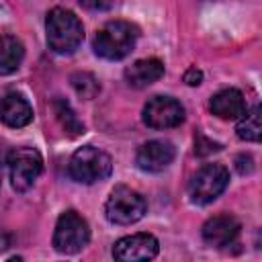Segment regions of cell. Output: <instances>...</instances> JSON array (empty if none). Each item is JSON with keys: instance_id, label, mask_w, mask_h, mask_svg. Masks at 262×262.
I'll use <instances>...</instances> for the list:
<instances>
[{"instance_id": "1", "label": "cell", "mask_w": 262, "mask_h": 262, "mask_svg": "<svg viewBox=\"0 0 262 262\" xmlns=\"http://www.w3.org/2000/svg\"><path fill=\"white\" fill-rule=\"evenodd\" d=\"M47 45L53 53H74L84 41V27L80 18L66 8H53L45 20Z\"/></svg>"}, {"instance_id": "2", "label": "cell", "mask_w": 262, "mask_h": 262, "mask_svg": "<svg viewBox=\"0 0 262 262\" xmlns=\"http://www.w3.org/2000/svg\"><path fill=\"white\" fill-rule=\"evenodd\" d=\"M139 37V29L127 20H111L106 23L94 37V51L96 55L117 61L127 57Z\"/></svg>"}, {"instance_id": "3", "label": "cell", "mask_w": 262, "mask_h": 262, "mask_svg": "<svg viewBox=\"0 0 262 262\" xmlns=\"http://www.w3.org/2000/svg\"><path fill=\"white\" fill-rule=\"evenodd\" d=\"M70 176L76 182L82 184H94L111 176L113 172V160L106 151L94 147V145H84L74 151L70 166H68Z\"/></svg>"}, {"instance_id": "4", "label": "cell", "mask_w": 262, "mask_h": 262, "mask_svg": "<svg viewBox=\"0 0 262 262\" xmlns=\"http://www.w3.org/2000/svg\"><path fill=\"white\" fill-rule=\"evenodd\" d=\"M145 211H147L145 199L129 186H115L104 205L106 219L115 225H131L139 221L145 215Z\"/></svg>"}, {"instance_id": "5", "label": "cell", "mask_w": 262, "mask_h": 262, "mask_svg": "<svg viewBox=\"0 0 262 262\" xmlns=\"http://www.w3.org/2000/svg\"><path fill=\"white\" fill-rule=\"evenodd\" d=\"M229 184V172L223 164H207L203 166L188 182L190 201L196 205L213 203Z\"/></svg>"}, {"instance_id": "6", "label": "cell", "mask_w": 262, "mask_h": 262, "mask_svg": "<svg viewBox=\"0 0 262 262\" xmlns=\"http://www.w3.org/2000/svg\"><path fill=\"white\" fill-rule=\"evenodd\" d=\"M90 239V229L86 219L76 211H66L59 215L53 231V248L59 254H78Z\"/></svg>"}, {"instance_id": "7", "label": "cell", "mask_w": 262, "mask_h": 262, "mask_svg": "<svg viewBox=\"0 0 262 262\" xmlns=\"http://www.w3.org/2000/svg\"><path fill=\"white\" fill-rule=\"evenodd\" d=\"M10 170V182L16 192H25L33 186L43 170V158L33 147H16L6 158Z\"/></svg>"}, {"instance_id": "8", "label": "cell", "mask_w": 262, "mask_h": 262, "mask_svg": "<svg viewBox=\"0 0 262 262\" xmlns=\"http://www.w3.org/2000/svg\"><path fill=\"white\" fill-rule=\"evenodd\" d=\"M184 121V106L170 96H154L143 106V123L151 129H170Z\"/></svg>"}, {"instance_id": "9", "label": "cell", "mask_w": 262, "mask_h": 262, "mask_svg": "<svg viewBox=\"0 0 262 262\" xmlns=\"http://www.w3.org/2000/svg\"><path fill=\"white\" fill-rule=\"evenodd\" d=\"M160 244L151 233H133L127 237H121L115 248L113 256L121 262H139V260H151L158 256Z\"/></svg>"}, {"instance_id": "10", "label": "cell", "mask_w": 262, "mask_h": 262, "mask_svg": "<svg viewBox=\"0 0 262 262\" xmlns=\"http://www.w3.org/2000/svg\"><path fill=\"white\" fill-rule=\"evenodd\" d=\"M172 160H174V147L170 141H164V139L145 141L137 149V156H135L137 166L145 172H160L168 168Z\"/></svg>"}, {"instance_id": "11", "label": "cell", "mask_w": 262, "mask_h": 262, "mask_svg": "<svg viewBox=\"0 0 262 262\" xmlns=\"http://www.w3.org/2000/svg\"><path fill=\"white\" fill-rule=\"evenodd\" d=\"M239 229H242V225L233 215H215L205 221L203 239H205V244H209L213 248H223V246H229L237 237Z\"/></svg>"}, {"instance_id": "12", "label": "cell", "mask_w": 262, "mask_h": 262, "mask_svg": "<svg viewBox=\"0 0 262 262\" xmlns=\"http://www.w3.org/2000/svg\"><path fill=\"white\" fill-rule=\"evenodd\" d=\"M0 121L8 127H25L33 121V106L18 92H8L0 98Z\"/></svg>"}, {"instance_id": "13", "label": "cell", "mask_w": 262, "mask_h": 262, "mask_svg": "<svg viewBox=\"0 0 262 262\" xmlns=\"http://www.w3.org/2000/svg\"><path fill=\"white\" fill-rule=\"evenodd\" d=\"M209 108L219 119L235 121L248 111V104H246V98L239 90L225 88V90H219L217 94H213V98L209 102Z\"/></svg>"}, {"instance_id": "14", "label": "cell", "mask_w": 262, "mask_h": 262, "mask_svg": "<svg viewBox=\"0 0 262 262\" xmlns=\"http://www.w3.org/2000/svg\"><path fill=\"white\" fill-rule=\"evenodd\" d=\"M164 76V63L156 57L137 59L125 70V78L133 88H145Z\"/></svg>"}, {"instance_id": "15", "label": "cell", "mask_w": 262, "mask_h": 262, "mask_svg": "<svg viewBox=\"0 0 262 262\" xmlns=\"http://www.w3.org/2000/svg\"><path fill=\"white\" fill-rule=\"evenodd\" d=\"M25 57V47L14 35H0V76H8L18 70Z\"/></svg>"}, {"instance_id": "16", "label": "cell", "mask_w": 262, "mask_h": 262, "mask_svg": "<svg viewBox=\"0 0 262 262\" xmlns=\"http://www.w3.org/2000/svg\"><path fill=\"white\" fill-rule=\"evenodd\" d=\"M53 113L61 125V129L70 135V137H78L84 133V125L80 123V119L76 117V113L72 111L70 102L63 100V98H55L53 100Z\"/></svg>"}, {"instance_id": "17", "label": "cell", "mask_w": 262, "mask_h": 262, "mask_svg": "<svg viewBox=\"0 0 262 262\" xmlns=\"http://www.w3.org/2000/svg\"><path fill=\"white\" fill-rule=\"evenodd\" d=\"M237 137L246 141H260L262 137V121H260V106H252L237 119Z\"/></svg>"}, {"instance_id": "18", "label": "cell", "mask_w": 262, "mask_h": 262, "mask_svg": "<svg viewBox=\"0 0 262 262\" xmlns=\"http://www.w3.org/2000/svg\"><path fill=\"white\" fill-rule=\"evenodd\" d=\"M70 82H72L74 90H76L82 98H86V100L94 98V96L100 92V84H98V80H96L90 72H76V74H72Z\"/></svg>"}, {"instance_id": "19", "label": "cell", "mask_w": 262, "mask_h": 262, "mask_svg": "<svg viewBox=\"0 0 262 262\" xmlns=\"http://www.w3.org/2000/svg\"><path fill=\"white\" fill-rule=\"evenodd\" d=\"M196 147H194V151L199 154V156H209V154H213V151H219L221 149V145L219 143H215V141H211V139H207L205 135H196V143H194Z\"/></svg>"}, {"instance_id": "20", "label": "cell", "mask_w": 262, "mask_h": 262, "mask_svg": "<svg viewBox=\"0 0 262 262\" xmlns=\"http://www.w3.org/2000/svg\"><path fill=\"white\" fill-rule=\"evenodd\" d=\"M235 170H237L239 174H250V172L254 170V160H252V156L239 154V156L235 158Z\"/></svg>"}, {"instance_id": "21", "label": "cell", "mask_w": 262, "mask_h": 262, "mask_svg": "<svg viewBox=\"0 0 262 262\" xmlns=\"http://www.w3.org/2000/svg\"><path fill=\"white\" fill-rule=\"evenodd\" d=\"M184 82H186L188 86H199V84L203 82V72L196 70V68H188V70L184 72Z\"/></svg>"}, {"instance_id": "22", "label": "cell", "mask_w": 262, "mask_h": 262, "mask_svg": "<svg viewBox=\"0 0 262 262\" xmlns=\"http://www.w3.org/2000/svg\"><path fill=\"white\" fill-rule=\"evenodd\" d=\"M84 8H90V10H106L111 8L113 0H78Z\"/></svg>"}, {"instance_id": "23", "label": "cell", "mask_w": 262, "mask_h": 262, "mask_svg": "<svg viewBox=\"0 0 262 262\" xmlns=\"http://www.w3.org/2000/svg\"><path fill=\"white\" fill-rule=\"evenodd\" d=\"M0 186H2V178H0Z\"/></svg>"}]
</instances>
